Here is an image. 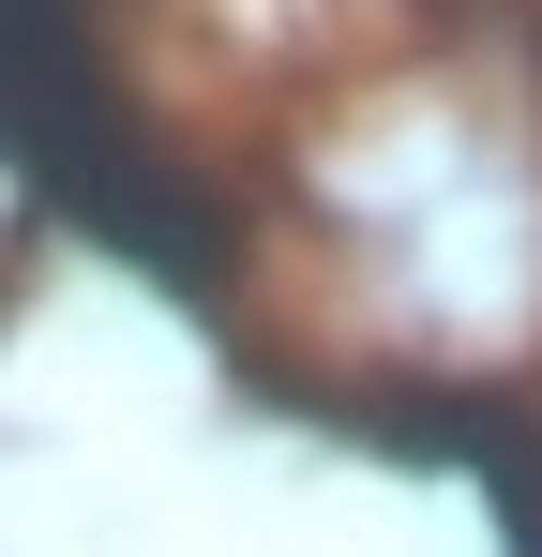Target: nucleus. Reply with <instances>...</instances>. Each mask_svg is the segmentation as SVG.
I'll return each mask as SVG.
<instances>
[{
  "label": "nucleus",
  "instance_id": "f257e3e1",
  "mask_svg": "<svg viewBox=\"0 0 542 557\" xmlns=\"http://www.w3.org/2000/svg\"><path fill=\"white\" fill-rule=\"evenodd\" d=\"M0 166L30 196H61L76 226H106L121 257H151L167 286H196L226 242H211V196H181L136 136H121V106L90 76L76 46V0H0Z\"/></svg>",
  "mask_w": 542,
  "mask_h": 557
}]
</instances>
